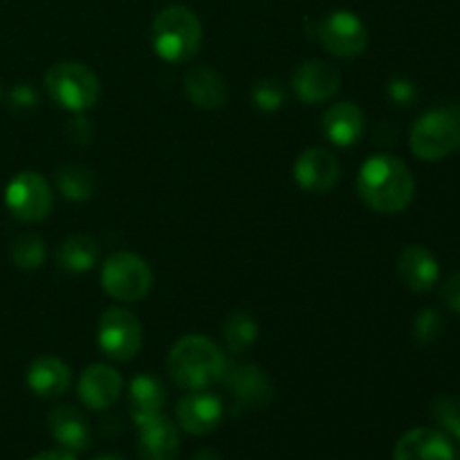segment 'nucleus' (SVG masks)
<instances>
[{
	"mask_svg": "<svg viewBox=\"0 0 460 460\" xmlns=\"http://www.w3.org/2000/svg\"><path fill=\"white\" fill-rule=\"evenodd\" d=\"M30 460H76V458L72 456L70 452L63 449V452H40L36 454V456H31Z\"/></svg>",
	"mask_w": 460,
	"mask_h": 460,
	"instance_id": "72a5a7b5",
	"label": "nucleus"
},
{
	"mask_svg": "<svg viewBox=\"0 0 460 460\" xmlns=\"http://www.w3.org/2000/svg\"><path fill=\"white\" fill-rule=\"evenodd\" d=\"M151 43L160 58L169 63H184L200 52L202 25L196 13L184 4H169L151 25Z\"/></svg>",
	"mask_w": 460,
	"mask_h": 460,
	"instance_id": "7ed1b4c3",
	"label": "nucleus"
},
{
	"mask_svg": "<svg viewBox=\"0 0 460 460\" xmlns=\"http://www.w3.org/2000/svg\"><path fill=\"white\" fill-rule=\"evenodd\" d=\"M97 460H124V458H119V456H111V454H108V456H99Z\"/></svg>",
	"mask_w": 460,
	"mask_h": 460,
	"instance_id": "c9c22d12",
	"label": "nucleus"
},
{
	"mask_svg": "<svg viewBox=\"0 0 460 460\" xmlns=\"http://www.w3.org/2000/svg\"><path fill=\"white\" fill-rule=\"evenodd\" d=\"M184 93H187L189 102L202 111L223 108L229 97L227 81L207 66H198L184 75Z\"/></svg>",
	"mask_w": 460,
	"mask_h": 460,
	"instance_id": "412c9836",
	"label": "nucleus"
},
{
	"mask_svg": "<svg viewBox=\"0 0 460 460\" xmlns=\"http://www.w3.org/2000/svg\"><path fill=\"white\" fill-rule=\"evenodd\" d=\"M48 429L66 452L81 454L90 447V425L79 409L54 407L48 416Z\"/></svg>",
	"mask_w": 460,
	"mask_h": 460,
	"instance_id": "aec40b11",
	"label": "nucleus"
},
{
	"mask_svg": "<svg viewBox=\"0 0 460 460\" xmlns=\"http://www.w3.org/2000/svg\"><path fill=\"white\" fill-rule=\"evenodd\" d=\"M340 180V162L326 148H308L295 162V182L308 193H326Z\"/></svg>",
	"mask_w": 460,
	"mask_h": 460,
	"instance_id": "ddd939ff",
	"label": "nucleus"
},
{
	"mask_svg": "<svg viewBox=\"0 0 460 460\" xmlns=\"http://www.w3.org/2000/svg\"><path fill=\"white\" fill-rule=\"evenodd\" d=\"M4 205L21 223H40L52 209V191L48 180L36 171H21L4 189Z\"/></svg>",
	"mask_w": 460,
	"mask_h": 460,
	"instance_id": "6e6552de",
	"label": "nucleus"
},
{
	"mask_svg": "<svg viewBox=\"0 0 460 460\" xmlns=\"http://www.w3.org/2000/svg\"><path fill=\"white\" fill-rule=\"evenodd\" d=\"M225 391L232 395L234 409L243 411H259L265 409L274 398V385L268 373L250 362H227L223 377Z\"/></svg>",
	"mask_w": 460,
	"mask_h": 460,
	"instance_id": "1a4fd4ad",
	"label": "nucleus"
},
{
	"mask_svg": "<svg viewBox=\"0 0 460 460\" xmlns=\"http://www.w3.org/2000/svg\"><path fill=\"white\" fill-rule=\"evenodd\" d=\"M431 416L438 422L440 431L449 436V438H456L460 443V402L454 398H436L431 404Z\"/></svg>",
	"mask_w": 460,
	"mask_h": 460,
	"instance_id": "bb28decb",
	"label": "nucleus"
},
{
	"mask_svg": "<svg viewBox=\"0 0 460 460\" xmlns=\"http://www.w3.org/2000/svg\"><path fill=\"white\" fill-rule=\"evenodd\" d=\"M166 368L180 389L202 391L220 382L227 368V358L209 337L184 335L171 346Z\"/></svg>",
	"mask_w": 460,
	"mask_h": 460,
	"instance_id": "f03ea898",
	"label": "nucleus"
},
{
	"mask_svg": "<svg viewBox=\"0 0 460 460\" xmlns=\"http://www.w3.org/2000/svg\"><path fill=\"white\" fill-rule=\"evenodd\" d=\"M364 112L358 103L353 102H340L332 103L322 117V133L335 146H353L359 142L364 133Z\"/></svg>",
	"mask_w": 460,
	"mask_h": 460,
	"instance_id": "f3484780",
	"label": "nucleus"
},
{
	"mask_svg": "<svg viewBox=\"0 0 460 460\" xmlns=\"http://www.w3.org/2000/svg\"><path fill=\"white\" fill-rule=\"evenodd\" d=\"M341 76L332 66L323 61H305L292 75V93L304 103H323L340 90Z\"/></svg>",
	"mask_w": 460,
	"mask_h": 460,
	"instance_id": "9b49d317",
	"label": "nucleus"
},
{
	"mask_svg": "<svg viewBox=\"0 0 460 460\" xmlns=\"http://www.w3.org/2000/svg\"><path fill=\"white\" fill-rule=\"evenodd\" d=\"M317 36L323 48L340 58H353L367 49L368 31L358 13L349 9H335L322 18Z\"/></svg>",
	"mask_w": 460,
	"mask_h": 460,
	"instance_id": "9d476101",
	"label": "nucleus"
},
{
	"mask_svg": "<svg viewBox=\"0 0 460 460\" xmlns=\"http://www.w3.org/2000/svg\"><path fill=\"white\" fill-rule=\"evenodd\" d=\"M460 137V121L454 112L436 108V111L425 112L411 126L409 144H411L413 155L425 162H440L456 151Z\"/></svg>",
	"mask_w": 460,
	"mask_h": 460,
	"instance_id": "423d86ee",
	"label": "nucleus"
},
{
	"mask_svg": "<svg viewBox=\"0 0 460 460\" xmlns=\"http://www.w3.org/2000/svg\"><path fill=\"white\" fill-rule=\"evenodd\" d=\"M443 299L454 313L460 314V272L452 274L443 286Z\"/></svg>",
	"mask_w": 460,
	"mask_h": 460,
	"instance_id": "2f4dec72",
	"label": "nucleus"
},
{
	"mask_svg": "<svg viewBox=\"0 0 460 460\" xmlns=\"http://www.w3.org/2000/svg\"><path fill=\"white\" fill-rule=\"evenodd\" d=\"M259 337V326H256L254 319L245 313H236L232 317L225 319L223 323V340L227 344V349L232 353H243L245 349H250L252 344Z\"/></svg>",
	"mask_w": 460,
	"mask_h": 460,
	"instance_id": "393cba45",
	"label": "nucleus"
},
{
	"mask_svg": "<svg viewBox=\"0 0 460 460\" xmlns=\"http://www.w3.org/2000/svg\"><path fill=\"white\" fill-rule=\"evenodd\" d=\"M102 288L111 299L135 304L153 288V270L133 252H115L103 261Z\"/></svg>",
	"mask_w": 460,
	"mask_h": 460,
	"instance_id": "39448f33",
	"label": "nucleus"
},
{
	"mask_svg": "<svg viewBox=\"0 0 460 460\" xmlns=\"http://www.w3.org/2000/svg\"><path fill=\"white\" fill-rule=\"evenodd\" d=\"M223 413L225 407L218 395L205 394V389L191 391L189 395H184L178 402V409H175L178 425L191 436L211 434L223 420Z\"/></svg>",
	"mask_w": 460,
	"mask_h": 460,
	"instance_id": "f8f14e48",
	"label": "nucleus"
},
{
	"mask_svg": "<svg viewBox=\"0 0 460 460\" xmlns=\"http://www.w3.org/2000/svg\"><path fill=\"white\" fill-rule=\"evenodd\" d=\"M99 261V243L85 234H75L66 238L57 250V263L63 272L84 274L97 265Z\"/></svg>",
	"mask_w": 460,
	"mask_h": 460,
	"instance_id": "5701e85b",
	"label": "nucleus"
},
{
	"mask_svg": "<svg viewBox=\"0 0 460 460\" xmlns=\"http://www.w3.org/2000/svg\"><path fill=\"white\" fill-rule=\"evenodd\" d=\"M191 460H223V458H220L218 452H214V449H202V452H198Z\"/></svg>",
	"mask_w": 460,
	"mask_h": 460,
	"instance_id": "f704fd0d",
	"label": "nucleus"
},
{
	"mask_svg": "<svg viewBox=\"0 0 460 460\" xmlns=\"http://www.w3.org/2000/svg\"><path fill=\"white\" fill-rule=\"evenodd\" d=\"M358 193L364 205L377 214H400L416 196V180L402 160L394 155H373L358 175Z\"/></svg>",
	"mask_w": 460,
	"mask_h": 460,
	"instance_id": "f257e3e1",
	"label": "nucleus"
},
{
	"mask_svg": "<svg viewBox=\"0 0 460 460\" xmlns=\"http://www.w3.org/2000/svg\"><path fill=\"white\" fill-rule=\"evenodd\" d=\"M0 97H3V88H0Z\"/></svg>",
	"mask_w": 460,
	"mask_h": 460,
	"instance_id": "4c0bfd02",
	"label": "nucleus"
},
{
	"mask_svg": "<svg viewBox=\"0 0 460 460\" xmlns=\"http://www.w3.org/2000/svg\"><path fill=\"white\" fill-rule=\"evenodd\" d=\"M456 151H460V137H458V144H456Z\"/></svg>",
	"mask_w": 460,
	"mask_h": 460,
	"instance_id": "e433bc0d",
	"label": "nucleus"
},
{
	"mask_svg": "<svg viewBox=\"0 0 460 460\" xmlns=\"http://www.w3.org/2000/svg\"><path fill=\"white\" fill-rule=\"evenodd\" d=\"M58 191L63 198L72 202H84L90 200L94 193V175L93 171L85 169L81 164H66L57 171L54 175Z\"/></svg>",
	"mask_w": 460,
	"mask_h": 460,
	"instance_id": "b1692460",
	"label": "nucleus"
},
{
	"mask_svg": "<svg viewBox=\"0 0 460 460\" xmlns=\"http://www.w3.org/2000/svg\"><path fill=\"white\" fill-rule=\"evenodd\" d=\"M394 460H456V452L445 431L416 427L398 440Z\"/></svg>",
	"mask_w": 460,
	"mask_h": 460,
	"instance_id": "4468645a",
	"label": "nucleus"
},
{
	"mask_svg": "<svg viewBox=\"0 0 460 460\" xmlns=\"http://www.w3.org/2000/svg\"><path fill=\"white\" fill-rule=\"evenodd\" d=\"M97 344L112 362H130L142 350V323L126 308H108L99 319Z\"/></svg>",
	"mask_w": 460,
	"mask_h": 460,
	"instance_id": "0eeeda50",
	"label": "nucleus"
},
{
	"mask_svg": "<svg viewBox=\"0 0 460 460\" xmlns=\"http://www.w3.org/2000/svg\"><path fill=\"white\" fill-rule=\"evenodd\" d=\"M164 404H166V389L157 377L137 376L133 382H130L128 411L135 425H139V422L162 413Z\"/></svg>",
	"mask_w": 460,
	"mask_h": 460,
	"instance_id": "4be33fe9",
	"label": "nucleus"
},
{
	"mask_svg": "<svg viewBox=\"0 0 460 460\" xmlns=\"http://www.w3.org/2000/svg\"><path fill=\"white\" fill-rule=\"evenodd\" d=\"M70 367L57 355H40L27 367V386L39 398H61L70 386Z\"/></svg>",
	"mask_w": 460,
	"mask_h": 460,
	"instance_id": "6ab92c4d",
	"label": "nucleus"
},
{
	"mask_svg": "<svg viewBox=\"0 0 460 460\" xmlns=\"http://www.w3.org/2000/svg\"><path fill=\"white\" fill-rule=\"evenodd\" d=\"M121 386L124 380L115 368L108 364H93L79 377V400L93 411H103L119 400Z\"/></svg>",
	"mask_w": 460,
	"mask_h": 460,
	"instance_id": "2eb2a0df",
	"label": "nucleus"
},
{
	"mask_svg": "<svg viewBox=\"0 0 460 460\" xmlns=\"http://www.w3.org/2000/svg\"><path fill=\"white\" fill-rule=\"evenodd\" d=\"M389 94L394 102L398 103H409L413 102V97H416V88H413L411 81H404V79H398L394 81V84H389Z\"/></svg>",
	"mask_w": 460,
	"mask_h": 460,
	"instance_id": "473e14b6",
	"label": "nucleus"
},
{
	"mask_svg": "<svg viewBox=\"0 0 460 460\" xmlns=\"http://www.w3.org/2000/svg\"><path fill=\"white\" fill-rule=\"evenodd\" d=\"M49 99L66 111L81 112L93 108L102 97V81L88 66L76 61L54 63L43 79Z\"/></svg>",
	"mask_w": 460,
	"mask_h": 460,
	"instance_id": "20e7f679",
	"label": "nucleus"
},
{
	"mask_svg": "<svg viewBox=\"0 0 460 460\" xmlns=\"http://www.w3.org/2000/svg\"><path fill=\"white\" fill-rule=\"evenodd\" d=\"M443 331V322L436 310H422L416 317V337L420 341H434Z\"/></svg>",
	"mask_w": 460,
	"mask_h": 460,
	"instance_id": "c85d7f7f",
	"label": "nucleus"
},
{
	"mask_svg": "<svg viewBox=\"0 0 460 460\" xmlns=\"http://www.w3.org/2000/svg\"><path fill=\"white\" fill-rule=\"evenodd\" d=\"M9 102H12V106L16 108H34L36 102H39V97H36L34 88H30L27 84H21L12 90Z\"/></svg>",
	"mask_w": 460,
	"mask_h": 460,
	"instance_id": "7c9ffc66",
	"label": "nucleus"
},
{
	"mask_svg": "<svg viewBox=\"0 0 460 460\" xmlns=\"http://www.w3.org/2000/svg\"><path fill=\"white\" fill-rule=\"evenodd\" d=\"M137 454L142 460H175L180 452V436L173 422L162 413L139 422Z\"/></svg>",
	"mask_w": 460,
	"mask_h": 460,
	"instance_id": "dca6fc26",
	"label": "nucleus"
},
{
	"mask_svg": "<svg viewBox=\"0 0 460 460\" xmlns=\"http://www.w3.org/2000/svg\"><path fill=\"white\" fill-rule=\"evenodd\" d=\"M252 102L259 111L263 112H274L283 106L286 102V90L279 81L274 79H261L256 81L254 88H252Z\"/></svg>",
	"mask_w": 460,
	"mask_h": 460,
	"instance_id": "cd10ccee",
	"label": "nucleus"
},
{
	"mask_svg": "<svg viewBox=\"0 0 460 460\" xmlns=\"http://www.w3.org/2000/svg\"><path fill=\"white\" fill-rule=\"evenodd\" d=\"M93 135V126H90V121L84 119V117H76V119H72L70 126H67V137L75 144H90Z\"/></svg>",
	"mask_w": 460,
	"mask_h": 460,
	"instance_id": "c756f323",
	"label": "nucleus"
},
{
	"mask_svg": "<svg viewBox=\"0 0 460 460\" xmlns=\"http://www.w3.org/2000/svg\"><path fill=\"white\" fill-rule=\"evenodd\" d=\"M45 256H48L45 243L43 238L36 236V234H21V236L12 243L13 265L21 270H27V272L39 270L40 265L45 263Z\"/></svg>",
	"mask_w": 460,
	"mask_h": 460,
	"instance_id": "a878e982",
	"label": "nucleus"
},
{
	"mask_svg": "<svg viewBox=\"0 0 460 460\" xmlns=\"http://www.w3.org/2000/svg\"><path fill=\"white\" fill-rule=\"evenodd\" d=\"M398 277L409 290L427 292L438 283V261L425 245H407L398 259Z\"/></svg>",
	"mask_w": 460,
	"mask_h": 460,
	"instance_id": "a211bd4d",
	"label": "nucleus"
}]
</instances>
